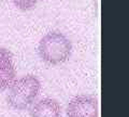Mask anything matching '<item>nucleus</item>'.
I'll list each match as a JSON object with an SVG mask.
<instances>
[{
  "label": "nucleus",
  "mask_w": 129,
  "mask_h": 117,
  "mask_svg": "<svg viewBox=\"0 0 129 117\" xmlns=\"http://www.w3.org/2000/svg\"><path fill=\"white\" fill-rule=\"evenodd\" d=\"M38 52L43 62L50 65H59L71 56L72 43L60 31H50L40 39Z\"/></svg>",
  "instance_id": "obj_1"
},
{
  "label": "nucleus",
  "mask_w": 129,
  "mask_h": 117,
  "mask_svg": "<svg viewBox=\"0 0 129 117\" xmlns=\"http://www.w3.org/2000/svg\"><path fill=\"white\" fill-rule=\"evenodd\" d=\"M41 90V82L35 75H26L15 79L9 88L7 102L16 111H25L37 99Z\"/></svg>",
  "instance_id": "obj_2"
},
{
  "label": "nucleus",
  "mask_w": 129,
  "mask_h": 117,
  "mask_svg": "<svg viewBox=\"0 0 129 117\" xmlns=\"http://www.w3.org/2000/svg\"><path fill=\"white\" fill-rule=\"evenodd\" d=\"M66 113L68 117H98V102L91 95H75L69 101Z\"/></svg>",
  "instance_id": "obj_3"
},
{
  "label": "nucleus",
  "mask_w": 129,
  "mask_h": 117,
  "mask_svg": "<svg viewBox=\"0 0 129 117\" xmlns=\"http://www.w3.org/2000/svg\"><path fill=\"white\" fill-rule=\"evenodd\" d=\"M15 76L13 54L6 48L0 47V91L9 89L14 82Z\"/></svg>",
  "instance_id": "obj_4"
},
{
  "label": "nucleus",
  "mask_w": 129,
  "mask_h": 117,
  "mask_svg": "<svg viewBox=\"0 0 129 117\" xmlns=\"http://www.w3.org/2000/svg\"><path fill=\"white\" fill-rule=\"evenodd\" d=\"M30 117H61V106L55 99H41L32 105Z\"/></svg>",
  "instance_id": "obj_5"
},
{
  "label": "nucleus",
  "mask_w": 129,
  "mask_h": 117,
  "mask_svg": "<svg viewBox=\"0 0 129 117\" xmlns=\"http://www.w3.org/2000/svg\"><path fill=\"white\" fill-rule=\"evenodd\" d=\"M11 1L17 9L23 11H28V10H31L37 5L38 0H11Z\"/></svg>",
  "instance_id": "obj_6"
},
{
  "label": "nucleus",
  "mask_w": 129,
  "mask_h": 117,
  "mask_svg": "<svg viewBox=\"0 0 129 117\" xmlns=\"http://www.w3.org/2000/svg\"><path fill=\"white\" fill-rule=\"evenodd\" d=\"M38 1H39V0H38Z\"/></svg>",
  "instance_id": "obj_7"
}]
</instances>
